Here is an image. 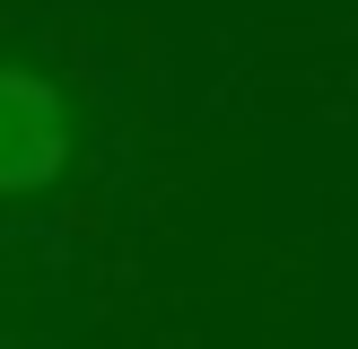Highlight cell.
<instances>
[{
    "mask_svg": "<svg viewBox=\"0 0 358 349\" xmlns=\"http://www.w3.org/2000/svg\"><path fill=\"white\" fill-rule=\"evenodd\" d=\"M70 166V105L44 70L0 61V192H44Z\"/></svg>",
    "mask_w": 358,
    "mask_h": 349,
    "instance_id": "6da1fadb",
    "label": "cell"
}]
</instances>
